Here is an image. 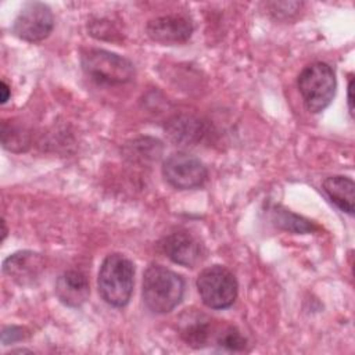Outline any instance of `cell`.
I'll use <instances>...</instances> for the list:
<instances>
[{
	"instance_id": "19",
	"label": "cell",
	"mask_w": 355,
	"mask_h": 355,
	"mask_svg": "<svg viewBox=\"0 0 355 355\" xmlns=\"http://www.w3.org/2000/svg\"><path fill=\"white\" fill-rule=\"evenodd\" d=\"M24 330L22 327H17V326H8L4 327L1 331V344L3 345H8L12 344L15 341H19L24 338Z\"/></svg>"
},
{
	"instance_id": "9",
	"label": "cell",
	"mask_w": 355,
	"mask_h": 355,
	"mask_svg": "<svg viewBox=\"0 0 355 355\" xmlns=\"http://www.w3.org/2000/svg\"><path fill=\"white\" fill-rule=\"evenodd\" d=\"M146 32L148 37L162 44L184 43L193 33V24L183 15H164L150 19Z\"/></svg>"
},
{
	"instance_id": "1",
	"label": "cell",
	"mask_w": 355,
	"mask_h": 355,
	"mask_svg": "<svg viewBox=\"0 0 355 355\" xmlns=\"http://www.w3.org/2000/svg\"><path fill=\"white\" fill-rule=\"evenodd\" d=\"M184 294V280L176 272L151 265L143 275L141 297L146 306L155 313L171 312L178 306Z\"/></svg>"
},
{
	"instance_id": "17",
	"label": "cell",
	"mask_w": 355,
	"mask_h": 355,
	"mask_svg": "<svg viewBox=\"0 0 355 355\" xmlns=\"http://www.w3.org/2000/svg\"><path fill=\"white\" fill-rule=\"evenodd\" d=\"M1 143L3 147L10 151H22L29 146V137L19 128L8 126L7 122H3Z\"/></svg>"
},
{
	"instance_id": "5",
	"label": "cell",
	"mask_w": 355,
	"mask_h": 355,
	"mask_svg": "<svg viewBox=\"0 0 355 355\" xmlns=\"http://www.w3.org/2000/svg\"><path fill=\"white\" fill-rule=\"evenodd\" d=\"M197 290L208 308L225 309L233 305L237 297V280L225 266L214 265L198 275Z\"/></svg>"
},
{
	"instance_id": "10",
	"label": "cell",
	"mask_w": 355,
	"mask_h": 355,
	"mask_svg": "<svg viewBox=\"0 0 355 355\" xmlns=\"http://www.w3.org/2000/svg\"><path fill=\"white\" fill-rule=\"evenodd\" d=\"M43 258L33 251H18L3 262V272L19 284L32 283L43 269Z\"/></svg>"
},
{
	"instance_id": "16",
	"label": "cell",
	"mask_w": 355,
	"mask_h": 355,
	"mask_svg": "<svg viewBox=\"0 0 355 355\" xmlns=\"http://www.w3.org/2000/svg\"><path fill=\"white\" fill-rule=\"evenodd\" d=\"M162 153V146L158 140L144 137V139H137L132 141L128 146V153L126 155L132 161H140V162H150V161H157Z\"/></svg>"
},
{
	"instance_id": "21",
	"label": "cell",
	"mask_w": 355,
	"mask_h": 355,
	"mask_svg": "<svg viewBox=\"0 0 355 355\" xmlns=\"http://www.w3.org/2000/svg\"><path fill=\"white\" fill-rule=\"evenodd\" d=\"M0 87H1V104H4V103H7V100L10 97V87L4 80H1Z\"/></svg>"
},
{
	"instance_id": "22",
	"label": "cell",
	"mask_w": 355,
	"mask_h": 355,
	"mask_svg": "<svg viewBox=\"0 0 355 355\" xmlns=\"http://www.w3.org/2000/svg\"><path fill=\"white\" fill-rule=\"evenodd\" d=\"M1 227H3V232H1V240H4V239H6V236H7V226H6V220H4V219H1Z\"/></svg>"
},
{
	"instance_id": "3",
	"label": "cell",
	"mask_w": 355,
	"mask_h": 355,
	"mask_svg": "<svg viewBox=\"0 0 355 355\" xmlns=\"http://www.w3.org/2000/svg\"><path fill=\"white\" fill-rule=\"evenodd\" d=\"M82 69L98 85H123L133 79V64L115 53L103 49H90L82 54Z\"/></svg>"
},
{
	"instance_id": "7",
	"label": "cell",
	"mask_w": 355,
	"mask_h": 355,
	"mask_svg": "<svg viewBox=\"0 0 355 355\" xmlns=\"http://www.w3.org/2000/svg\"><path fill=\"white\" fill-rule=\"evenodd\" d=\"M162 175L175 189L190 190L202 186L208 173L198 158L186 153H175L164 161Z\"/></svg>"
},
{
	"instance_id": "4",
	"label": "cell",
	"mask_w": 355,
	"mask_h": 355,
	"mask_svg": "<svg viewBox=\"0 0 355 355\" xmlns=\"http://www.w3.org/2000/svg\"><path fill=\"white\" fill-rule=\"evenodd\" d=\"M298 89L304 104L311 112L329 107L336 93V75L326 62H312L298 75Z\"/></svg>"
},
{
	"instance_id": "8",
	"label": "cell",
	"mask_w": 355,
	"mask_h": 355,
	"mask_svg": "<svg viewBox=\"0 0 355 355\" xmlns=\"http://www.w3.org/2000/svg\"><path fill=\"white\" fill-rule=\"evenodd\" d=\"M161 247L172 262L187 268H194L205 255L204 245L200 240L186 232H175L166 236Z\"/></svg>"
},
{
	"instance_id": "13",
	"label": "cell",
	"mask_w": 355,
	"mask_h": 355,
	"mask_svg": "<svg viewBox=\"0 0 355 355\" xmlns=\"http://www.w3.org/2000/svg\"><path fill=\"white\" fill-rule=\"evenodd\" d=\"M165 130L169 139L180 146H194L204 135L202 123L190 115H176L171 118L165 125Z\"/></svg>"
},
{
	"instance_id": "15",
	"label": "cell",
	"mask_w": 355,
	"mask_h": 355,
	"mask_svg": "<svg viewBox=\"0 0 355 355\" xmlns=\"http://www.w3.org/2000/svg\"><path fill=\"white\" fill-rule=\"evenodd\" d=\"M272 220L277 227L291 233L304 234V233H312L313 230H316V226L312 222L282 207H275L272 209Z\"/></svg>"
},
{
	"instance_id": "20",
	"label": "cell",
	"mask_w": 355,
	"mask_h": 355,
	"mask_svg": "<svg viewBox=\"0 0 355 355\" xmlns=\"http://www.w3.org/2000/svg\"><path fill=\"white\" fill-rule=\"evenodd\" d=\"M352 87H354V78L349 79L348 87H347V101H348V110L349 114L354 115V100H352Z\"/></svg>"
},
{
	"instance_id": "11",
	"label": "cell",
	"mask_w": 355,
	"mask_h": 355,
	"mask_svg": "<svg viewBox=\"0 0 355 355\" xmlns=\"http://www.w3.org/2000/svg\"><path fill=\"white\" fill-rule=\"evenodd\" d=\"M90 294L89 280L85 273L79 270L64 272L55 283V295L58 300L72 308L83 305Z\"/></svg>"
},
{
	"instance_id": "2",
	"label": "cell",
	"mask_w": 355,
	"mask_h": 355,
	"mask_svg": "<svg viewBox=\"0 0 355 355\" xmlns=\"http://www.w3.org/2000/svg\"><path fill=\"white\" fill-rule=\"evenodd\" d=\"M135 266L122 254H110L103 261L98 270V293L101 298L116 308L125 306L133 293Z\"/></svg>"
},
{
	"instance_id": "6",
	"label": "cell",
	"mask_w": 355,
	"mask_h": 355,
	"mask_svg": "<svg viewBox=\"0 0 355 355\" xmlns=\"http://www.w3.org/2000/svg\"><path fill=\"white\" fill-rule=\"evenodd\" d=\"M54 17L49 6L40 1H28L18 12L12 33L26 42L36 43L44 40L53 31Z\"/></svg>"
},
{
	"instance_id": "18",
	"label": "cell",
	"mask_w": 355,
	"mask_h": 355,
	"mask_svg": "<svg viewBox=\"0 0 355 355\" xmlns=\"http://www.w3.org/2000/svg\"><path fill=\"white\" fill-rule=\"evenodd\" d=\"M216 343L220 348H225L227 351H241L245 348V344H247L241 333L233 326H227L222 331H219L216 337Z\"/></svg>"
},
{
	"instance_id": "14",
	"label": "cell",
	"mask_w": 355,
	"mask_h": 355,
	"mask_svg": "<svg viewBox=\"0 0 355 355\" xmlns=\"http://www.w3.org/2000/svg\"><path fill=\"white\" fill-rule=\"evenodd\" d=\"M323 191L329 200L343 212L352 215L355 208V184L347 176H329L323 182Z\"/></svg>"
},
{
	"instance_id": "12",
	"label": "cell",
	"mask_w": 355,
	"mask_h": 355,
	"mask_svg": "<svg viewBox=\"0 0 355 355\" xmlns=\"http://www.w3.org/2000/svg\"><path fill=\"white\" fill-rule=\"evenodd\" d=\"M180 337L183 341L193 348H202L211 338L212 324L211 320L198 312H186L179 323Z\"/></svg>"
}]
</instances>
